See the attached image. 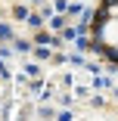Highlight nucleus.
Instances as JSON below:
<instances>
[{
	"label": "nucleus",
	"instance_id": "f257e3e1",
	"mask_svg": "<svg viewBox=\"0 0 118 121\" xmlns=\"http://www.w3.org/2000/svg\"><path fill=\"white\" fill-rule=\"evenodd\" d=\"M93 47L112 62H118V0H100L93 13Z\"/></svg>",
	"mask_w": 118,
	"mask_h": 121
}]
</instances>
